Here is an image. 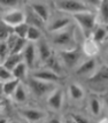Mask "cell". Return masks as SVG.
<instances>
[{
  "label": "cell",
  "instance_id": "9c48e42d",
  "mask_svg": "<svg viewBox=\"0 0 108 123\" xmlns=\"http://www.w3.org/2000/svg\"><path fill=\"white\" fill-rule=\"evenodd\" d=\"M1 21L4 22L5 24L9 25L11 28H14L17 24L25 22V12L18 11V9L8 12L7 14H5L1 17Z\"/></svg>",
  "mask_w": 108,
  "mask_h": 123
},
{
  "label": "cell",
  "instance_id": "52a82bcc",
  "mask_svg": "<svg viewBox=\"0 0 108 123\" xmlns=\"http://www.w3.org/2000/svg\"><path fill=\"white\" fill-rule=\"evenodd\" d=\"M98 68V62L96 58H89L85 61H83L76 67L75 74L78 76H86L87 78L96 71Z\"/></svg>",
  "mask_w": 108,
  "mask_h": 123
},
{
  "label": "cell",
  "instance_id": "44dd1931",
  "mask_svg": "<svg viewBox=\"0 0 108 123\" xmlns=\"http://www.w3.org/2000/svg\"><path fill=\"white\" fill-rule=\"evenodd\" d=\"M22 61H24L23 60V54L22 53H11L2 64L5 66L6 68H8L9 70H13L17 64L21 63Z\"/></svg>",
  "mask_w": 108,
  "mask_h": 123
},
{
  "label": "cell",
  "instance_id": "ffe728a7",
  "mask_svg": "<svg viewBox=\"0 0 108 123\" xmlns=\"http://www.w3.org/2000/svg\"><path fill=\"white\" fill-rule=\"evenodd\" d=\"M30 8L32 9L36 14H37L42 20H43L45 23L48 21V17H49V9L48 7L46 5H44L42 2H33L30 5Z\"/></svg>",
  "mask_w": 108,
  "mask_h": 123
},
{
  "label": "cell",
  "instance_id": "f546056e",
  "mask_svg": "<svg viewBox=\"0 0 108 123\" xmlns=\"http://www.w3.org/2000/svg\"><path fill=\"white\" fill-rule=\"evenodd\" d=\"M28 44V39L27 38H21L18 37L16 40V43H15V45H14V47H13V49H12L11 53H22L23 52V49H24V47L27 46Z\"/></svg>",
  "mask_w": 108,
  "mask_h": 123
},
{
  "label": "cell",
  "instance_id": "5bb4252c",
  "mask_svg": "<svg viewBox=\"0 0 108 123\" xmlns=\"http://www.w3.org/2000/svg\"><path fill=\"white\" fill-rule=\"evenodd\" d=\"M36 48H37V58L39 59V61L42 63H44L53 54L49 44L46 40H44V39H39L38 40L37 44H36Z\"/></svg>",
  "mask_w": 108,
  "mask_h": 123
},
{
  "label": "cell",
  "instance_id": "4dcf8cb0",
  "mask_svg": "<svg viewBox=\"0 0 108 123\" xmlns=\"http://www.w3.org/2000/svg\"><path fill=\"white\" fill-rule=\"evenodd\" d=\"M13 71L6 68L4 64H0V80L1 82H6V80L13 78Z\"/></svg>",
  "mask_w": 108,
  "mask_h": 123
},
{
  "label": "cell",
  "instance_id": "484cf974",
  "mask_svg": "<svg viewBox=\"0 0 108 123\" xmlns=\"http://www.w3.org/2000/svg\"><path fill=\"white\" fill-rule=\"evenodd\" d=\"M40 38H42V31H40V28L35 27V25H30V27H29V30H28V33H27L28 42L37 43Z\"/></svg>",
  "mask_w": 108,
  "mask_h": 123
},
{
  "label": "cell",
  "instance_id": "5b68a950",
  "mask_svg": "<svg viewBox=\"0 0 108 123\" xmlns=\"http://www.w3.org/2000/svg\"><path fill=\"white\" fill-rule=\"evenodd\" d=\"M56 8L61 12L70 13L71 15L75 13L92 11L91 7L83 0H60L56 2Z\"/></svg>",
  "mask_w": 108,
  "mask_h": 123
},
{
  "label": "cell",
  "instance_id": "7402d4cb",
  "mask_svg": "<svg viewBox=\"0 0 108 123\" xmlns=\"http://www.w3.org/2000/svg\"><path fill=\"white\" fill-rule=\"evenodd\" d=\"M20 83H21V80L16 78V77H13L11 80L4 82V96L12 97Z\"/></svg>",
  "mask_w": 108,
  "mask_h": 123
},
{
  "label": "cell",
  "instance_id": "e575fe53",
  "mask_svg": "<svg viewBox=\"0 0 108 123\" xmlns=\"http://www.w3.org/2000/svg\"><path fill=\"white\" fill-rule=\"evenodd\" d=\"M85 4H87V5L90 6V7H94V8H98L99 7V5H100V1L101 0H83Z\"/></svg>",
  "mask_w": 108,
  "mask_h": 123
},
{
  "label": "cell",
  "instance_id": "d590c367",
  "mask_svg": "<svg viewBox=\"0 0 108 123\" xmlns=\"http://www.w3.org/2000/svg\"><path fill=\"white\" fill-rule=\"evenodd\" d=\"M102 102H103V107H106V109L108 112V92L102 96Z\"/></svg>",
  "mask_w": 108,
  "mask_h": 123
},
{
  "label": "cell",
  "instance_id": "cb8c5ba5",
  "mask_svg": "<svg viewBox=\"0 0 108 123\" xmlns=\"http://www.w3.org/2000/svg\"><path fill=\"white\" fill-rule=\"evenodd\" d=\"M25 22H28L30 25H35V27H38L40 29L43 28V24L45 23L31 8L25 12Z\"/></svg>",
  "mask_w": 108,
  "mask_h": 123
},
{
  "label": "cell",
  "instance_id": "603a6c76",
  "mask_svg": "<svg viewBox=\"0 0 108 123\" xmlns=\"http://www.w3.org/2000/svg\"><path fill=\"white\" fill-rule=\"evenodd\" d=\"M12 98L14 99V101L17 102V104H23V102L27 101L28 99V92H27V89L25 86L23 85L22 83L18 84V86L16 87V90L14 91Z\"/></svg>",
  "mask_w": 108,
  "mask_h": 123
},
{
  "label": "cell",
  "instance_id": "9a60e30c",
  "mask_svg": "<svg viewBox=\"0 0 108 123\" xmlns=\"http://www.w3.org/2000/svg\"><path fill=\"white\" fill-rule=\"evenodd\" d=\"M82 51L87 58H94L99 53V44L94 42L92 37H85L84 43L82 45Z\"/></svg>",
  "mask_w": 108,
  "mask_h": 123
},
{
  "label": "cell",
  "instance_id": "ac0fdd59",
  "mask_svg": "<svg viewBox=\"0 0 108 123\" xmlns=\"http://www.w3.org/2000/svg\"><path fill=\"white\" fill-rule=\"evenodd\" d=\"M92 39L94 42H97L99 45L105 42V39L108 37V28L106 24H98L97 27L94 28V30L91 35Z\"/></svg>",
  "mask_w": 108,
  "mask_h": 123
},
{
  "label": "cell",
  "instance_id": "4316f807",
  "mask_svg": "<svg viewBox=\"0 0 108 123\" xmlns=\"http://www.w3.org/2000/svg\"><path fill=\"white\" fill-rule=\"evenodd\" d=\"M98 11H99V17L101 20V23L108 24V0H101L100 1Z\"/></svg>",
  "mask_w": 108,
  "mask_h": 123
},
{
  "label": "cell",
  "instance_id": "836d02e7",
  "mask_svg": "<svg viewBox=\"0 0 108 123\" xmlns=\"http://www.w3.org/2000/svg\"><path fill=\"white\" fill-rule=\"evenodd\" d=\"M21 0H0V5L5 7H16Z\"/></svg>",
  "mask_w": 108,
  "mask_h": 123
},
{
  "label": "cell",
  "instance_id": "30bf717a",
  "mask_svg": "<svg viewBox=\"0 0 108 123\" xmlns=\"http://www.w3.org/2000/svg\"><path fill=\"white\" fill-rule=\"evenodd\" d=\"M87 106L92 116H96V117L100 116L103 109L102 98H100L96 93H90L87 97Z\"/></svg>",
  "mask_w": 108,
  "mask_h": 123
},
{
  "label": "cell",
  "instance_id": "4fadbf2b",
  "mask_svg": "<svg viewBox=\"0 0 108 123\" xmlns=\"http://www.w3.org/2000/svg\"><path fill=\"white\" fill-rule=\"evenodd\" d=\"M89 82L93 84H100L108 82V64L98 66L96 71L89 77Z\"/></svg>",
  "mask_w": 108,
  "mask_h": 123
},
{
  "label": "cell",
  "instance_id": "e0dca14e",
  "mask_svg": "<svg viewBox=\"0 0 108 123\" xmlns=\"http://www.w3.org/2000/svg\"><path fill=\"white\" fill-rule=\"evenodd\" d=\"M68 94L72 101L79 102L85 98V91L79 84L77 83H70L68 86Z\"/></svg>",
  "mask_w": 108,
  "mask_h": 123
},
{
  "label": "cell",
  "instance_id": "83f0119b",
  "mask_svg": "<svg viewBox=\"0 0 108 123\" xmlns=\"http://www.w3.org/2000/svg\"><path fill=\"white\" fill-rule=\"evenodd\" d=\"M29 27H30V24L28 22H23V23H20V24H17V25H15V27L13 28V32L16 35L17 37L27 38Z\"/></svg>",
  "mask_w": 108,
  "mask_h": 123
},
{
  "label": "cell",
  "instance_id": "6da1fadb",
  "mask_svg": "<svg viewBox=\"0 0 108 123\" xmlns=\"http://www.w3.org/2000/svg\"><path fill=\"white\" fill-rule=\"evenodd\" d=\"M52 44L54 47L59 49H69V48L76 47L75 40V28L72 25H69L63 30L53 32L52 36Z\"/></svg>",
  "mask_w": 108,
  "mask_h": 123
},
{
  "label": "cell",
  "instance_id": "2e32d148",
  "mask_svg": "<svg viewBox=\"0 0 108 123\" xmlns=\"http://www.w3.org/2000/svg\"><path fill=\"white\" fill-rule=\"evenodd\" d=\"M71 17H68V16H62V17H56L54 18L53 21L49 23L48 25V31H51L52 33L56 31H60V30H63L66 28H68L69 25H71Z\"/></svg>",
  "mask_w": 108,
  "mask_h": 123
},
{
  "label": "cell",
  "instance_id": "ba28073f",
  "mask_svg": "<svg viewBox=\"0 0 108 123\" xmlns=\"http://www.w3.org/2000/svg\"><path fill=\"white\" fill-rule=\"evenodd\" d=\"M31 76L38 80H45V82H51V83H56L61 80V76L56 73H54L53 70L48 69L46 67L44 68H38L31 71Z\"/></svg>",
  "mask_w": 108,
  "mask_h": 123
},
{
  "label": "cell",
  "instance_id": "8d00e7d4",
  "mask_svg": "<svg viewBox=\"0 0 108 123\" xmlns=\"http://www.w3.org/2000/svg\"><path fill=\"white\" fill-rule=\"evenodd\" d=\"M4 96V82L0 80V97Z\"/></svg>",
  "mask_w": 108,
  "mask_h": 123
},
{
  "label": "cell",
  "instance_id": "8992f818",
  "mask_svg": "<svg viewBox=\"0 0 108 123\" xmlns=\"http://www.w3.org/2000/svg\"><path fill=\"white\" fill-rule=\"evenodd\" d=\"M63 100H65V92L60 87H55L53 91H51L47 96V105L51 109L55 112H59L63 106Z\"/></svg>",
  "mask_w": 108,
  "mask_h": 123
},
{
  "label": "cell",
  "instance_id": "8fae6325",
  "mask_svg": "<svg viewBox=\"0 0 108 123\" xmlns=\"http://www.w3.org/2000/svg\"><path fill=\"white\" fill-rule=\"evenodd\" d=\"M20 115L28 122H39L46 118V113L36 108H22L20 109Z\"/></svg>",
  "mask_w": 108,
  "mask_h": 123
},
{
  "label": "cell",
  "instance_id": "7c38bea8",
  "mask_svg": "<svg viewBox=\"0 0 108 123\" xmlns=\"http://www.w3.org/2000/svg\"><path fill=\"white\" fill-rule=\"evenodd\" d=\"M23 60L27 63V66L30 69H33V66L37 59V48H36V44L32 42H28L27 46L23 49Z\"/></svg>",
  "mask_w": 108,
  "mask_h": 123
},
{
  "label": "cell",
  "instance_id": "f1b7e54d",
  "mask_svg": "<svg viewBox=\"0 0 108 123\" xmlns=\"http://www.w3.org/2000/svg\"><path fill=\"white\" fill-rule=\"evenodd\" d=\"M11 54V48L7 44V40H1L0 42V64L5 62V60L8 58Z\"/></svg>",
  "mask_w": 108,
  "mask_h": 123
},
{
  "label": "cell",
  "instance_id": "7a4b0ae2",
  "mask_svg": "<svg viewBox=\"0 0 108 123\" xmlns=\"http://www.w3.org/2000/svg\"><path fill=\"white\" fill-rule=\"evenodd\" d=\"M72 20L78 24L79 29L84 33L85 37H90L94 28L97 27V15L92 11L81 12L72 14Z\"/></svg>",
  "mask_w": 108,
  "mask_h": 123
},
{
  "label": "cell",
  "instance_id": "3957f363",
  "mask_svg": "<svg viewBox=\"0 0 108 123\" xmlns=\"http://www.w3.org/2000/svg\"><path fill=\"white\" fill-rule=\"evenodd\" d=\"M58 56L62 62L63 67H66L67 69H74L81 62L82 52L77 47L69 49H59Z\"/></svg>",
  "mask_w": 108,
  "mask_h": 123
},
{
  "label": "cell",
  "instance_id": "f35d334b",
  "mask_svg": "<svg viewBox=\"0 0 108 123\" xmlns=\"http://www.w3.org/2000/svg\"><path fill=\"white\" fill-rule=\"evenodd\" d=\"M106 58H107V60H108V52H107V54H106Z\"/></svg>",
  "mask_w": 108,
  "mask_h": 123
},
{
  "label": "cell",
  "instance_id": "d6a6232c",
  "mask_svg": "<svg viewBox=\"0 0 108 123\" xmlns=\"http://www.w3.org/2000/svg\"><path fill=\"white\" fill-rule=\"evenodd\" d=\"M68 121L70 122H87L89 118L84 116L83 114H78V113H70V116L68 117Z\"/></svg>",
  "mask_w": 108,
  "mask_h": 123
},
{
  "label": "cell",
  "instance_id": "74e56055",
  "mask_svg": "<svg viewBox=\"0 0 108 123\" xmlns=\"http://www.w3.org/2000/svg\"><path fill=\"white\" fill-rule=\"evenodd\" d=\"M100 121H101V122H106V121H108V117H103V118H101Z\"/></svg>",
  "mask_w": 108,
  "mask_h": 123
},
{
  "label": "cell",
  "instance_id": "1f68e13d",
  "mask_svg": "<svg viewBox=\"0 0 108 123\" xmlns=\"http://www.w3.org/2000/svg\"><path fill=\"white\" fill-rule=\"evenodd\" d=\"M9 28L11 27L5 24L4 22L0 24V42L1 40H6L8 38V36L12 33V31H9Z\"/></svg>",
  "mask_w": 108,
  "mask_h": 123
},
{
  "label": "cell",
  "instance_id": "d6986e66",
  "mask_svg": "<svg viewBox=\"0 0 108 123\" xmlns=\"http://www.w3.org/2000/svg\"><path fill=\"white\" fill-rule=\"evenodd\" d=\"M43 64H44V67L53 70L54 73H56V74H59V75L61 74V71H62V66H63L62 62L60 61L58 54H56V55H55V54H52Z\"/></svg>",
  "mask_w": 108,
  "mask_h": 123
},
{
  "label": "cell",
  "instance_id": "277c9868",
  "mask_svg": "<svg viewBox=\"0 0 108 123\" xmlns=\"http://www.w3.org/2000/svg\"><path fill=\"white\" fill-rule=\"evenodd\" d=\"M27 84L30 89V91L32 92L33 96L38 97H44V96H48V93L51 91H53L54 89V83L51 82H45V80H38L32 76H30L27 80Z\"/></svg>",
  "mask_w": 108,
  "mask_h": 123
},
{
  "label": "cell",
  "instance_id": "d4e9b609",
  "mask_svg": "<svg viewBox=\"0 0 108 123\" xmlns=\"http://www.w3.org/2000/svg\"><path fill=\"white\" fill-rule=\"evenodd\" d=\"M28 69H29V67L27 66V63H25L24 61H22L21 63H18L14 69L12 70V71H13V76L18 78L20 80H25L27 74H28Z\"/></svg>",
  "mask_w": 108,
  "mask_h": 123
}]
</instances>
